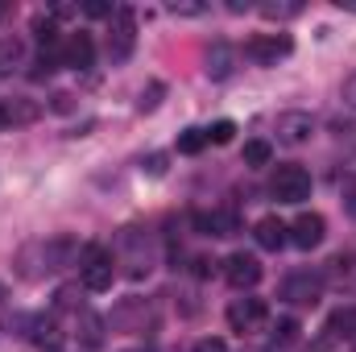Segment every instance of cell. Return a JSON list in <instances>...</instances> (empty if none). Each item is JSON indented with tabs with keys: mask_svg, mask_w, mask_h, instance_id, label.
<instances>
[{
	"mask_svg": "<svg viewBox=\"0 0 356 352\" xmlns=\"http://www.w3.org/2000/svg\"><path fill=\"white\" fill-rule=\"evenodd\" d=\"M141 170L149 178H162L166 175V154H149V158H141Z\"/></svg>",
	"mask_w": 356,
	"mask_h": 352,
	"instance_id": "obj_23",
	"label": "cell"
},
{
	"mask_svg": "<svg viewBox=\"0 0 356 352\" xmlns=\"http://www.w3.org/2000/svg\"><path fill=\"white\" fill-rule=\"evenodd\" d=\"M327 332L340 336V340H353L356 336V307H340V311L327 319Z\"/></svg>",
	"mask_w": 356,
	"mask_h": 352,
	"instance_id": "obj_14",
	"label": "cell"
},
{
	"mask_svg": "<svg viewBox=\"0 0 356 352\" xmlns=\"http://www.w3.org/2000/svg\"><path fill=\"white\" fill-rule=\"evenodd\" d=\"M323 237H327V224H323L319 211H302V216L290 224V245H298V249H307V253L319 249Z\"/></svg>",
	"mask_w": 356,
	"mask_h": 352,
	"instance_id": "obj_7",
	"label": "cell"
},
{
	"mask_svg": "<svg viewBox=\"0 0 356 352\" xmlns=\"http://www.w3.org/2000/svg\"><path fill=\"white\" fill-rule=\"evenodd\" d=\"M282 298H286V303H294V307H315V303L323 298V278H319V273H311V269H298V273H290V278H286Z\"/></svg>",
	"mask_w": 356,
	"mask_h": 352,
	"instance_id": "obj_4",
	"label": "cell"
},
{
	"mask_svg": "<svg viewBox=\"0 0 356 352\" xmlns=\"http://www.w3.org/2000/svg\"><path fill=\"white\" fill-rule=\"evenodd\" d=\"M91 63H95V42H91V33H71L67 42H63V67H71V71H91Z\"/></svg>",
	"mask_w": 356,
	"mask_h": 352,
	"instance_id": "obj_10",
	"label": "cell"
},
{
	"mask_svg": "<svg viewBox=\"0 0 356 352\" xmlns=\"http://www.w3.org/2000/svg\"><path fill=\"white\" fill-rule=\"evenodd\" d=\"M269 195L277 203H302V199H311V175L302 166H277L269 178Z\"/></svg>",
	"mask_w": 356,
	"mask_h": 352,
	"instance_id": "obj_3",
	"label": "cell"
},
{
	"mask_svg": "<svg viewBox=\"0 0 356 352\" xmlns=\"http://www.w3.org/2000/svg\"><path fill=\"white\" fill-rule=\"evenodd\" d=\"M273 133H277L282 145H302V141H311L315 120H311V112H282L277 125H273Z\"/></svg>",
	"mask_w": 356,
	"mask_h": 352,
	"instance_id": "obj_9",
	"label": "cell"
},
{
	"mask_svg": "<svg viewBox=\"0 0 356 352\" xmlns=\"http://www.w3.org/2000/svg\"><path fill=\"white\" fill-rule=\"evenodd\" d=\"M50 108H54V112H75V95H71V91H58V95L50 99Z\"/></svg>",
	"mask_w": 356,
	"mask_h": 352,
	"instance_id": "obj_25",
	"label": "cell"
},
{
	"mask_svg": "<svg viewBox=\"0 0 356 352\" xmlns=\"http://www.w3.org/2000/svg\"><path fill=\"white\" fill-rule=\"evenodd\" d=\"M191 352H228V344H224L220 336H207V340H199Z\"/></svg>",
	"mask_w": 356,
	"mask_h": 352,
	"instance_id": "obj_26",
	"label": "cell"
},
{
	"mask_svg": "<svg viewBox=\"0 0 356 352\" xmlns=\"http://www.w3.org/2000/svg\"><path fill=\"white\" fill-rule=\"evenodd\" d=\"M162 95H166V88H162V83H149V88L141 91V99H137V112H154V108L162 104Z\"/></svg>",
	"mask_w": 356,
	"mask_h": 352,
	"instance_id": "obj_20",
	"label": "cell"
},
{
	"mask_svg": "<svg viewBox=\"0 0 356 352\" xmlns=\"http://www.w3.org/2000/svg\"><path fill=\"white\" fill-rule=\"evenodd\" d=\"M253 237H257V245L269 249V253H277L286 241H290V228L277 220V216H266V220H257V228H253Z\"/></svg>",
	"mask_w": 356,
	"mask_h": 352,
	"instance_id": "obj_12",
	"label": "cell"
},
{
	"mask_svg": "<svg viewBox=\"0 0 356 352\" xmlns=\"http://www.w3.org/2000/svg\"><path fill=\"white\" fill-rule=\"evenodd\" d=\"M294 50V42L286 38V33H261V38H253L249 46H245V54L253 58V63H261V67H277V58H286Z\"/></svg>",
	"mask_w": 356,
	"mask_h": 352,
	"instance_id": "obj_6",
	"label": "cell"
},
{
	"mask_svg": "<svg viewBox=\"0 0 356 352\" xmlns=\"http://www.w3.org/2000/svg\"><path fill=\"white\" fill-rule=\"evenodd\" d=\"M203 63H207V67H203V71H207V79H216V83H220V79H228V75L236 71V50H232L228 42H216V46L207 50V58H203Z\"/></svg>",
	"mask_w": 356,
	"mask_h": 352,
	"instance_id": "obj_11",
	"label": "cell"
},
{
	"mask_svg": "<svg viewBox=\"0 0 356 352\" xmlns=\"http://www.w3.org/2000/svg\"><path fill=\"white\" fill-rule=\"evenodd\" d=\"M207 145V129H182L178 133V154H203Z\"/></svg>",
	"mask_w": 356,
	"mask_h": 352,
	"instance_id": "obj_17",
	"label": "cell"
},
{
	"mask_svg": "<svg viewBox=\"0 0 356 352\" xmlns=\"http://www.w3.org/2000/svg\"><path fill=\"white\" fill-rule=\"evenodd\" d=\"M0 58H13V63H17V58H21V42H17V38H4V42H0Z\"/></svg>",
	"mask_w": 356,
	"mask_h": 352,
	"instance_id": "obj_27",
	"label": "cell"
},
{
	"mask_svg": "<svg viewBox=\"0 0 356 352\" xmlns=\"http://www.w3.org/2000/svg\"><path fill=\"white\" fill-rule=\"evenodd\" d=\"M29 336H33L42 349H46V344H50V349H58V332H54V323H50V319H33V332H29Z\"/></svg>",
	"mask_w": 356,
	"mask_h": 352,
	"instance_id": "obj_19",
	"label": "cell"
},
{
	"mask_svg": "<svg viewBox=\"0 0 356 352\" xmlns=\"http://www.w3.org/2000/svg\"><path fill=\"white\" fill-rule=\"evenodd\" d=\"M232 133H236V125H232V120H216V125L207 129V141H211V145H228V141H232Z\"/></svg>",
	"mask_w": 356,
	"mask_h": 352,
	"instance_id": "obj_21",
	"label": "cell"
},
{
	"mask_svg": "<svg viewBox=\"0 0 356 352\" xmlns=\"http://www.w3.org/2000/svg\"><path fill=\"white\" fill-rule=\"evenodd\" d=\"M104 46H108L112 63H129V54L137 46V17H133V8H116L108 17V42Z\"/></svg>",
	"mask_w": 356,
	"mask_h": 352,
	"instance_id": "obj_1",
	"label": "cell"
},
{
	"mask_svg": "<svg viewBox=\"0 0 356 352\" xmlns=\"http://www.w3.org/2000/svg\"><path fill=\"white\" fill-rule=\"evenodd\" d=\"M83 13H88V17H112L116 8H112L108 0H88V4H83Z\"/></svg>",
	"mask_w": 356,
	"mask_h": 352,
	"instance_id": "obj_24",
	"label": "cell"
},
{
	"mask_svg": "<svg viewBox=\"0 0 356 352\" xmlns=\"http://www.w3.org/2000/svg\"><path fill=\"white\" fill-rule=\"evenodd\" d=\"M269 319V307L266 298H232V307H228V328L232 332H253V328H261Z\"/></svg>",
	"mask_w": 356,
	"mask_h": 352,
	"instance_id": "obj_5",
	"label": "cell"
},
{
	"mask_svg": "<svg viewBox=\"0 0 356 352\" xmlns=\"http://www.w3.org/2000/svg\"><path fill=\"white\" fill-rule=\"evenodd\" d=\"M79 278H83V286L88 290H108L112 286V278H116V265H112V253L104 249V245H88L83 253H79Z\"/></svg>",
	"mask_w": 356,
	"mask_h": 352,
	"instance_id": "obj_2",
	"label": "cell"
},
{
	"mask_svg": "<svg viewBox=\"0 0 356 352\" xmlns=\"http://www.w3.org/2000/svg\"><path fill=\"white\" fill-rule=\"evenodd\" d=\"M241 158H245V166H253V170H261V166H269L273 162V145L269 141H245V150H241Z\"/></svg>",
	"mask_w": 356,
	"mask_h": 352,
	"instance_id": "obj_13",
	"label": "cell"
},
{
	"mask_svg": "<svg viewBox=\"0 0 356 352\" xmlns=\"http://www.w3.org/2000/svg\"><path fill=\"white\" fill-rule=\"evenodd\" d=\"M261 262L257 257H249V253H232L228 262H224V278H228V286H236V290H253L257 282H261Z\"/></svg>",
	"mask_w": 356,
	"mask_h": 352,
	"instance_id": "obj_8",
	"label": "cell"
},
{
	"mask_svg": "<svg viewBox=\"0 0 356 352\" xmlns=\"http://www.w3.org/2000/svg\"><path fill=\"white\" fill-rule=\"evenodd\" d=\"M0 17H4V4H0Z\"/></svg>",
	"mask_w": 356,
	"mask_h": 352,
	"instance_id": "obj_30",
	"label": "cell"
},
{
	"mask_svg": "<svg viewBox=\"0 0 356 352\" xmlns=\"http://www.w3.org/2000/svg\"><path fill=\"white\" fill-rule=\"evenodd\" d=\"M4 108H8V125H29V120H38V104H29V99H4Z\"/></svg>",
	"mask_w": 356,
	"mask_h": 352,
	"instance_id": "obj_16",
	"label": "cell"
},
{
	"mask_svg": "<svg viewBox=\"0 0 356 352\" xmlns=\"http://www.w3.org/2000/svg\"><path fill=\"white\" fill-rule=\"evenodd\" d=\"M294 340H298V323H294V319H277V323H273V344H277V349H290Z\"/></svg>",
	"mask_w": 356,
	"mask_h": 352,
	"instance_id": "obj_18",
	"label": "cell"
},
{
	"mask_svg": "<svg viewBox=\"0 0 356 352\" xmlns=\"http://www.w3.org/2000/svg\"><path fill=\"white\" fill-rule=\"evenodd\" d=\"M211 269H216V262H207V257H199V262H195V273H199V278H207Z\"/></svg>",
	"mask_w": 356,
	"mask_h": 352,
	"instance_id": "obj_29",
	"label": "cell"
},
{
	"mask_svg": "<svg viewBox=\"0 0 356 352\" xmlns=\"http://www.w3.org/2000/svg\"><path fill=\"white\" fill-rule=\"evenodd\" d=\"M344 99H348V104L356 108V71L348 75V79H344Z\"/></svg>",
	"mask_w": 356,
	"mask_h": 352,
	"instance_id": "obj_28",
	"label": "cell"
},
{
	"mask_svg": "<svg viewBox=\"0 0 356 352\" xmlns=\"http://www.w3.org/2000/svg\"><path fill=\"white\" fill-rule=\"evenodd\" d=\"M298 13H302L298 0H266V4H261V17H266V21H294Z\"/></svg>",
	"mask_w": 356,
	"mask_h": 352,
	"instance_id": "obj_15",
	"label": "cell"
},
{
	"mask_svg": "<svg viewBox=\"0 0 356 352\" xmlns=\"http://www.w3.org/2000/svg\"><path fill=\"white\" fill-rule=\"evenodd\" d=\"M170 13H175V17H203V13H207V4H199V0H175V4H170Z\"/></svg>",
	"mask_w": 356,
	"mask_h": 352,
	"instance_id": "obj_22",
	"label": "cell"
}]
</instances>
